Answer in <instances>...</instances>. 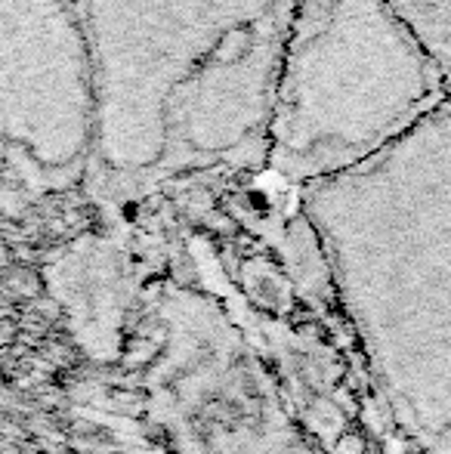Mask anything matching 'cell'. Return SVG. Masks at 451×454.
I'll return each instance as SVG.
<instances>
[{"instance_id": "cell-1", "label": "cell", "mask_w": 451, "mask_h": 454, "mask_svg": "<svg viewBox=\"0 0 451 454\" xmlns=\"http://www.w3.org/2000/svg\"><path fill=\"white\" fill-rule=\"evenodd\" d=\"M103 195L266 168L272 87L297 0H78Z\"/></svg>"}, {"instance_id": "cell-3", "label": "cell", "mask_w": 451, "mask_h": 454, "mask_svg": "<svg viewBox=\"0 0 451 454\" xmlns=\"http://www.w3.org/2000/svg\"><path fill=\"white\" fill-rule=\"evenodd\" d=\"M93 118L78 0H0V149L47 180L87 176Z\"/></svg>"}, {"instance_id": "cell-2", "label": "cell", "mask_w": 451, "mask_h": 454, "mask_svg": "<svg viewBox=\"0 0 451 454\" xmlns=\"http://www.w3.org/2000/svg\"><path fill=\"white\" fill-rule=\"evenodd\" d=\"M446 99L439 66L390 0H297L272 87L266 170L294 185L338 176Z\"/></svg>"}, {"instance_id": "cell-4", "label": "cell", "mask_w": 451, "mask_h": 454, "mask_svg": "<svg viewBox=\"0 0 451 454\" xmlns=\"http://www.w3.org/2000/svg\"><path fill=\"white\" fill-rule=\"evenodd\" d=\"M439 66L451 99V0H390Z\"/></svg>"}]
</instances>
